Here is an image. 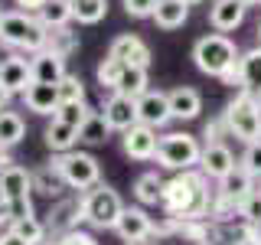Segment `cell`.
<instances>
[{"mask_svg":"<svg viewBox=\"0 0 261 245\" xmlns=\"http://www.w3.org/2000/svg\"><path fill=\"white\" fill-rule=\"evenodd\" d=\"M209 177L199 167L176 170L173 180H163L160 206L173 219H209Z\"/></svg>","mask_w":261,"mask_h":245,"instance_id":"6da1fadb","label":"cell"},{"mask_svg":"<svg viewBox=\"0 0 261 245\" xmlns=\"http://www.w3.org/2000/svg\"><path fill=\"white\" fill-rule=\"evenodd\" d=\"M0 43H7L16 53H39L46 46V27L39 23L36 13H27V10H13V13H4L0 20Z\"/></svg>","mask_w":261,"mask_h":245,"instance_id":"7a4b0ae2","label":"cell"},{"mask_svg":"<svg viewBox=\"0 0 261 245\" xmlns=\"http://www.w3.org/2000/svg\"><path fill=\"white\" fill-rule=\"evenodd\" d=\"M225 118V128H228V137H239V141L251 144V141H261V111H258V102L251 92H242L225 105L222 111Z\"/></svg>","mask_w":261,"mask_h":245,"instance_id":"3957f363","label":"cell"},{"mask_svg":"<svg viewBox=\"0 0 261 245\" xmlns=\"http://www.w3.org/2000/svg\"><path fill=\"white\" fill-rule=\"evenodd\" d=\"M82 209H85V223L92 229H114L121 209H124V203H121L118 190H111L108 183L98 180L95 186L82 190Z\"/></svg>","mask_w":261,"mask_h":245,"instance_id":"277c9868","label":"cell"},{"mask_svg":"<svg viewBox=\"0 0 261 245\" xmlns=\"http://www.w3.org/2000/svg\"><path fill=\"white\" fill-rule=\"evenodd\" d=\"M239 49H235V43L228 36H222V33H209V36L196 39L193 46V62L199 72H206V76H222V72L228 69V65H235V59H239Z\"/></svg>","mask_w":261,"mask_h":245,"instance_id":"5b68a950","label":"cell"},{"mask_svg":"<svg viewBox=\"0 0 261 245\" xmlns=\"http://www.w3.org/2000/svg\"><path fill=\"white\" fill-rule=\"evenodd\" d=\"M56 167V174L65 180V186L69 190H88V186H95L98 180H101V170H98V160L92 154H82V151H62L56 154L53 160H49Z\"/></svg>","mask_w":261,"mask_h":245,"instance_id":"8992f818","label":"cell"},{"mask_svg":"<svg viewBox=\"0 0 261 245\" xmlns=\"http://www.w3.org/2000/svg\"><path fill=\"white\" fill-rule=\"evenodd\" d=\"M199 154H202V147L193 134L173 131V134H163L157 141V157L153 160L167 170H190V167L199 163Z\"/></svg>","mask_w":261,"mask_h":245,"instance_id":"52a82bcc","label":"cell"},{"mask_svg":"<svg viewBox=\"0 0 261 245\" xmlns=\"http://www.w3.org/2000/svg\"><path fill=\"white\" fill-rule=\"evenodd\" d=\"M157 128L144 125V121H137V125H130L124 131V137H121V147H124V154L130 160H153L157 157Z\"/></svg>","mask_w":261,"mask_h":245,"instance_id":"ba28073f","label":"cell"},{"mask_svg":"<svg viewBox=\"0 0 261 245\" xmlns=\"http://www.w3.org/2000/svg\"><path fill=\"white\" fill-rule=\"evenodd\" d=\"M82 223H85L82 193H79V200H72V196H59V200H56V206L49 209L46 229H49L53 235H62V232H72V229H79Z\"/></svg>","mask_w":261,"mask_h":245,"instance_id":"9c48e42d","label":"cell"},{"mask_svg":"<svg viewBox=\"0 0 261 245\" xmlns=\"http://www.w3.org/2000/svg\"><path fill=\"white\" fill-rule=\"evenodd\" d=\"M101 114L108 118L111 131H121V134H124L130 125H137V98L121 95V92H111L108 98H105Z\"/></svg>","mask_w":261,"mask_h":245,"instance_id":"30bf717a","label":"cell"},{"mask_svg":"<svg viewBox=\"0 0 261 245\" xmlns=\"http://www.w3.org/2000/svg\"><path fill=\"white\" fill-rule=\"evenodd\" d=\"M137 121H144L150 128H163L167 121H173L167 92H150L147 88L144 95H137Z\"/></svg>","mask_w":261,"mask_h":245,"instance_id":"8fae6325","label":"cell"},{"mask_svg":"<svg viewBox=\"0 0 261 245\" xmlns=\"http://www.w3.org/2000/svg\"><path fill=\"white\" fill-rule=\"evenodd\" d=\"M153 229V219L147 216L141 206H124L114 223V232L121 235V242H137V239H147Z\"/></svg>","mask_w":261,"mask_h":245,"instance_id":"7c38bea8","label":"cell"},{"mask_svg":"<svg viewBox=\"0 0 261 245\" xmlns=\"http://www.w3.org/2000/svg\"><path fill=\"white\" fill-rule=\"evenodd\" d=\"M196 167H199L209 180H222L228 170L235 167V154L228 151L222 141L206 144V147H202V154H199V163H196Z\"/></svg>","mask_w":261,"mask_h":245,"instance_id":"4fadbf2b","label":"cell"},{"mask_svg":"<svg viewBox=\"0 0 261 245\" xmlns=\"http://www.w3.org/2000/svg\"><path fill=\"white\" fill-rule=\"evenodd\" d=\"M108 53L118 56V59H124L127 65H141V69H150V59H153L150 46H147L141 36H134V33H121V36L111 43Z\"/></svg>","mask_w":261,"mask_h":245,"instance_id":"5bb4252c","label":"cell"},{"mask_svg":"<svg viewBox=\"0 0 261 245\" xmlns=\"http://www.w3.org/2000/svg\"><path fill=\"white\" fill-rule=\"evenodd\" d=\"M23 105L33 114H53L59 108V88L53 82H30L27 92H23Z\"/></svg>","mask_w":261,"mask_h":245,"instance_id":"9a60e30c","label":"cell"},{"mask_svg":"<svg viewBox=\"0 0 261 245\" xmlns=\"http://www.w3.org/2000/svg\"><path fill=\"white\" fill-rule=\"evenodd\" d=\"M30 72H33V82H53V85H59V79L65 76V59L53 56L49 49H39V53H30Z\"/></svg>","mask_w":261,"mask_h":245,"instance_id":"2e32d148","label":"cell"},{"mask_svg":"<svg viewBox=\"0 0 261 245\" xmlns=\"http://www.w3.org/2000/svg\"><path fill=\"white\" fill-rule=\"evenodd\" d=\"M170 98V114H173L176 121H193V118H199V111H202V98L196 88L190 85H179L173 88V92H167Z\"/></svg>","mask_w":261,"mask_h":245,"instance_id":"e0dca14e","label":"cell"},{"mask_svg":"<svg viewBox=\"0 0 261 245\" xmlns=\"http://www.w3.org/2000/svg\"><path fill=\"white\" fill-rule=\"evenodd\" d=\"M0 82L16 95V92H27V85L33 82V72H30V59L27 56H10V59L0 62Z\"/></svg>","mask_w":261,"mask_h":245,"instance_id":"ac0fdd59","label":"cell"},{"mask_svg":"<svg viewBox=\"0 0 261 245\" xmlns=\"http://www.w3.org/2000/svg\"><path fill=\"white\" fill-rule=\"evenodd\" d=\"M30 193H33V174L30 170L16 167V163L0 170V196L4 200H20V196H30Z\"/></svg>","mask_w":261,"mask_h":245,"instance_id":"d6986e66","label":"cell"},{"mask_svg":"<svg viewBox=\"0 0 261 245\" xmlns=\"http://www.w3.org/2000/svg\"><path fill=\"white\" fill-rule=\"evenodd\" d=\"M245 10H248V7H242L239 0H216V4L209 7V23H212L219 33L239 30L242 20H245Z\"/></svg>","mask_w":261,"mask_h":245,"instance_id":"ffe728a7","label":"cell"},{"mask_svg":"<svg viewBox=\"0 0 261 245\" xmlns=\"http://www.w3.org/2000/svg\"><path fill=\"white\" fill-rule=\"evenodd\" d=\"M251 190H255V177H251L248 170L242 167V163H235V167L228 170L222 180H219V190H216V193H222V196H228V200L242 203Z\"/></svg>","mask_w":261,"mask_h":245,"instance_id":"44dd1931","label":"cell"},{"mask_svg":"<svg viewBox=\"0 0 261 245\" xmlns=\"http://www.w3.org/2000/svg\"><path fill=\"white\" fill-rule=\"evenodd\" d=\"M239 88L258 95L261 92V46L239 56Z\"/></svg>","mask_w":261,"mask_h":245,"instance_id":"7402d4cb","label":"cell"},{"mask_svg":"<svg viewBox=\"0 0 261 245\" xmlns=\"http://www.w3.org/2000/svg\"><path fill=\"white\" fill-rule=\"evenodd\" d=\"M150 20L160 30H179L190 20V4H183V0H157V10H153Z\"/></svg>","mask_w":261,"mask_h":245,"instance_id":"603a6c76","label":"cell"},{"mask_svg":"<svg viewBox=\"0 0 261 245\" xmlns=\"http://www.w3.org/2000/svg\"><path fill=\"white\" fill-rule=\"evenodd\" d=\"M53 56H59V59H69V56H75L79 53V33L65 23V27H53V30H46V46Z\"/></svg>","mask_w":261,"mask_h":245,"instance_id":"cb8c5ba5","label":"cell"},{"mask_svg":"<svg viewBox=\"0 0 261 245\" xmlns=\"http://www.w3.org/2000/svg\"><path fill=\"white\" fill-rule=\"evenodd\" d=\"M46 147L53 154H62V151H72V147L79 144V128H72V125H65V121L59 118H53L46 125Z\"/></svg>","mask_w":261,"mask_h":245,"instance_id":"d4e9b609","label":"cell"},{"mask_svg":"<svg viewBox=\"0 0 261 245\" xmlns=\"http://www.w3.org/2000/svg\"><path fill=\"white\" fill-rule=\"evenodd\" d=\"M108 134H111V125H108V118H105L101 111H92L79 125V141L82 144H105Z\"/></svg>","mask_w":261,"mask_h":245,"instance_id":"484cf974","label":"cell"},{"mask_svg":"<svg viewBox=\"0 0 261 245\" xmlns=\"http://www.w3.org/2000/svg\"><path fill=\"white\" fill-rule=\"evenodd\" d=\"M33 190L36 193H43V196H56V200H59V196L69 190V186H65V180L56 174V167L53 163H46V167H39V170H33Z\"/></svg>","mask_w":261,"mask_h":245,"instance_id":"4316f807","label":"cell"},{"mask_svg":"<svg viewBox=\"0 0 261 245\" xmlns=\"http://www.w3.org/2000/svg\"><path fill=\"white\" fill-rule=\"evenodd\" d=\"M72 4V20H79L82 27H95L108 13V0H69Z\"/></svg>","mask_w":261,"mask_h":245,"instance_id":"83f0119b","label":"cell"},{"mask_svg":"<svg viewBox=\"0 0 261 245\" xmlns=\"http://www.w3.org/2000/svg\"><path fill=\"white\" fill-rule=\"evenodd\" d=\"M27 137V125H23V118L10 108L0 111V144L4 147H16Z\"/></svg>","mask_w":261,"mask_h":245,"instance_id":"f1b7e54d","label":"cell"},{"mask_svg":"<svg viewBox=\"0 0 261 245\" xmlns=\"http://www.w3.org/2000/svg\"><path fill=\"white\" fill-rule=\"evenodd\" d=\"M114 92L130 95V98L144 95V92H147V69H141V65H124V72H121V79H118V85H114Z\"/></svg>","mask_w":261,"mask_h":245,"instance_id":"f546056e","label":"cell"},{"mask_svg":"<svg viewBox=\"0 0 261 245\" xmlns=\"http://www.w3.org/2000/svg\"><path fill=\"white\" fill-rule=\"evenodd\" d=\"M36 16H39V23H43L46 30L65 27V23H72V4L69 0H46V7Z\"/></svg>","mask_w":261,"mask_h":245,"instance_id":"4dcf8cb0","label":"cell"},{"mask_svg":"<svg viewBox=\"0 0 261 245\" xmlns=\"http://www.w3.org/2000/svg\"><path fill=\"white\" fill-rule=\"evenodd\" d=\"M160 193H163V180L157 174H141L134 183V196L141 206H157L160 203Z\"/></svg>","mask_w":261,"mask_h":245,"instance_id":"1f68e13d","label":"cell"},{"mask_svg":"<svg viewBox=\"0 0 261 245\" xmlns=\"http://www.w3.org/2000/svg\"><path fill=\"white\" fill-rule=\"evenodd\" d=\"M92 111L95 108L85 102V98H82V102H59V108L53 111V118H59V121H65V125H72V128H79Z\"/></svg>","mask_w":261,"mask_h":245,"instance_id":"d6a6232c","label":"cell"},{"mask_svg":"<svg viewBox=\"0 0 261 245\" xmlns=\"http://www.w3.org/2000/svg\"><path fill=\"white\" fill-rule=\"evenodd\" d=\"M124 59H118V56H105L101 62H98V85L101 88H108V92H114V85H118V79H121V72H124Z\"/></svg>","mask_w":261,"mask_h":245,"instance_id":"836d02e7","label":"cell"},{"mask_svg":"<svg viewBox=\"0 0 261 245\" xmlns=\"http://www.w3.org/2000/svg\"><path fill=\"white\" fill-rule=\"evenodd\" d=\"M10 229L16 235H23L30 245H43L46 242V235H49V229L46 223H39L36 216H30V219H16V223H10Z\"/></svg>","mask_w":261,"mask_h":245,"instance_id":"e575fe53","label":"cell"},{"mask_svg":"<svg viewBox=\"0 0 261 245\" xmlns=\"http://www.w3.org/2000/svg\"><path fill=\"white\" fill-rule=\"evenodd\" d=\"M56 88H59V102H82V98H85V82L79 76H69V72L59 79Z\"/></svg>","mask_w":261,"mask_h":245,"instance_id":"d590c367","label":"cell"},{"mask_svg":"<svg viewBox=\"0 0 261 245\" xmlns=\"http://www.w3.org/2000/svg\"><path fill=\"white\" fill-rule=\"evenodd\" d=\"M239 212H242L245 223L261 226V190H251L248 196H245V200L239 203Z\"/></svg>","mask_w":261,"mask_h":245,"instance_id":"8d00e7d4","label":"cell"},{"mask_svg":"<svg viewBox=\"0 0 261 245\" xmlns=\"http://www.w3.org/2000/svg\"><path fill=\"white\" fill-rule=\"evenodd\" d=\"M242 167L248 170L255 180H261V141H251V144H245V154H242Z\"/></svg>","mask_w":261,"mask_h":245,"instance_id":"74e56055","label":"cell"},{"mask_svg":"<svg viewBox=\"0 0 261 245\" xmlns=\"http://www.w3.org/2000/svg\"><path fill=\"white\" fill-rule=\"evenodd\" d=\"M43 245H98V239H95V235H88V232L72 229V232H62V235H56L53 242H43Z\"/></svg>","mask_w":261,"mask_h":245,"instance_id":"f35d334b","label":"cell"},{"mask_svg":"<svg viewBox=\"0 0 261 245\" xmlns=\"http://www.w3.org/2000/svg\"><path fill=\"white\" fill-rule=\"evenodd\" d=\"M157 10V0H124V13L134 16V20H147Z\"/></svg>","mask_w":261,"mask_h":245,"instance_id":"ab89813d","label":"cell"},{"mask_svg":"<svg viewBox=\"0 0 261 245\" xmlns=\"http://www.w3.org/2000/svg\"><path fill=\"white\" fill-rule=\"evenodd\" d=\"M7 206H10V223L36 216V209H33V200H30V196H20V200H7Z\"/></svg>","mask_w":261,"mask_h":245,"instance_id":"60d3db41","label":"cell"},{"mask_svg":"<svg viewBox=\"0 0 261 245\" xmlns=\"http://www.w3.org/2000/svg\"><path fill=\"white\" fill-rule=\"evenodd\" d=\"M202 137H206V144H216V141H222V137H228V128H225V118H222V114L209 121L206 131H202Z\"/></svg>","mask_w":261,"mask_h":245,"instance_id":"b9f144b4","label":"cell"},{"mask_svg":"<svg viewBox=\"0 0 261 245\" xmlns=\"http://www.w3.org/2000/svg\"><path fill=\"white\" fill-rule=\"evenodd\" d=\"M0 245H30L23 235H16L10 226H7V232H0Z\"/></svg>","mask_w":261,"mask_h":245,"instance_id":"7bdbcfd3","label":"cell"},{"mask_svg":"<svg viewBox=\"0 0 261 245\" xmlns=\"http://www.w3.org/2000/svg\"><path fill=\"white\" fill-rule=\"evenodd\" d=\"M16 7H20V10H27V13H39L46 7V0H16Z\"/></svg>","mask_w":261,"mask_h":245,"instance_id":"ee69618b","label":"cell"},{"mask_svg":"<svg viewBox=\"0 0 261 245\" xmlns=\"http://www.w3.org/2000/svg\"><path fill=\"white\" fill-rule=\"evenodd\" d=\"M0 226H10V206H7L4 196H0Z\"/></svg>","mask_w":261,"mask_h":245,"instance_id":"f6af8a7d","label":"cell"},{"mask_svg":"<svg viewBox=\"0 0 261 245\" xmlns=\"http://www.w3.org/2000/svg\"><path fill=\"white\" fill-rule=\"evenodd\" d=\"M10 98H13V92H10V88L4 85V82H0V111H4L7 105H10Z\"/></svg>","mask_w":261,"mask_h":245,"instance_id":"bcb514c9","label":"cell"},{"mask_svg":"<svg viewBox=\"0 0 261 245\" xmlns=\"http://www.w3.org/2000/svg\"><path fill=\"white\" fill-rule=\"evenodd\" d=\"M10 147H4V144H0V170H4V167H10Z\"/></svg>","mask_w":261,"mask_h":245,"instance_id":"7dc6e473","label":"cell"},{"mask_svg":"<svg viewBox=\"0 0 261 245\" xmlns=\"http://www.w3.org/2000/svg\"><path fill=\"white\" fill-rule=\"evenodd\" d=\"M124 245H157V239H153V235H147V239H137V242H124Z\"/></svg>","mask_w":261,"mask_h":245,"instance_id":"c3c4849f","label":"cell"},{"mask_svg":"<svg viewBox=\"0 0 261 245\" xmlns=\"http://www.w3.org/2000/svg\"><path fill=\"white\" fill-rule=\"evenodd\" d=\"M239 4H242V7H255L258 0H239Z\"/></svg>","mask_w":261,"mask_h":245,"instance_id":"681fc988","label":"cell"},{"mask_svg":"<svg viewBox=\"0 0 261 245\" xmlns=\"http://www.w3.org/2000/svg\"><path fill=\"white\" fill-rule=\"evenodd\" d=\"M255 102H258V111H261V92H258V95H255Z\"/></svg>","mask_w":261,"mask_h":245,"instance_id":"f907efd6","label":"cell"},{"mask_svg":"<svg viewBox=\"0 0 261 245\" xmlns=\"http://www.w3.org/2000/svg\"><path fill=\"white\" fill-rule=\"evenodd\" d=\"M183 4H190V7H193V4H202V0H183Z\"/></svg>","mask_w":261,"mask_h":245,"instance_id":"816d5d0a","label":"cell"},{"mask_svg":"<svg viewBox=\"0 0 261 245\" xmlns=\"http://www.w3.org/2000/svg\"><path fill=\"white\" fill-rule=\"evenodd\" d=\"M258 39H261V23H258Z\"/></svg>","mask_w":261,"mask_h":245,"instance_id":"f5cc1de1","label":"cell"},{"mask_svg":"<svg viewBox=\"0 0 261 245\" xmlns=\"http://www.w3.org/2000/svg\"><path fill=\"white\" fill-rule=\"evenodd\" d=\"M202 245H212V242H202Z\"/></svg>","mask_w":261,"mask_h":245,"instance_id":"db71d44e","label":"cell"},{"mask_svg":"<svg viewBox=\"0 0 261 245\" xmlns=\"http://www.w3.org/2000/svg\"><path fill=\"white\" fill-rule=\"evenodd\" d=\"M0 20H4V13H0Z\"/></svg>","mask_w":261,"mask_h":245,"instance_id":"11a10c76","label":"cell"},{"mask_svg":"<svg viewBox=\"0 0 261 245\" xmlns=\"http://www.w3.org/2000/svg\"><path fill=\"white\" fill-rule=\"evenodd\" d=\"M258 4H261V0H258Z\"/></svg>","mask_w":261,"mask_h":245,"instance_id":"9f6ffc18","label":"cell"}]
</instances>
